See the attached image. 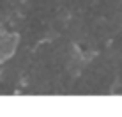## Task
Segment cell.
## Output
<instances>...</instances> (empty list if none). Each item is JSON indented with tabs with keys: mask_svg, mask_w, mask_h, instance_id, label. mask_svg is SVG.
I'll return each mask as SVG.
<instances>
[{
	"mask_svg": "<svg viewBox=\"0 0 122 117\" xmlns=\"http://www.w3.org/2000/svg\"><path fill=\"white\" fill-rule=\"evenodd\" d=\"M16 46H18V36L16 34H5L4 37H0V64L14 55Z\"/></svg>",
	"mask_w": 122,
	"mask_h": 117,
	"instance_id": "6da1fadb",
	"label": "cell"
}]
</instances>
